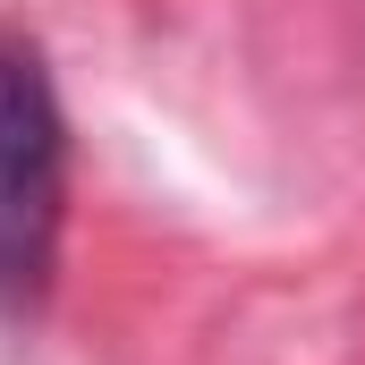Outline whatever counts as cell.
<instances>
[{
    "label": "cell",
    "mask_w": 365,
    "mask_h": 365,
    "mask_svg": "<svg viewBox=\"0 0 365 365\" xmlns=\"http://www.w3.org/2000/svg\"><path fill=\"white\" fill-rule=\"evenodd\" d=\"M68 204V119L51 60L26 26H0V314H26L51 280Z\"/></svg>",
    "instance_id": "cell-1"
}]
</instances>
